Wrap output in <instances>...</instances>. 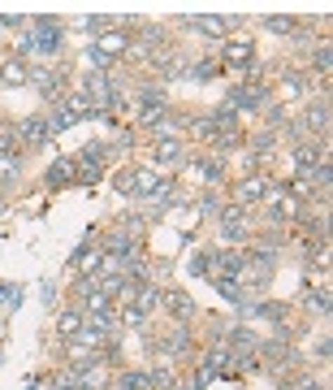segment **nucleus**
<instances>
[{"label":"nucleus","mask_w":333,"mask_h":390,"mask_svg":"<svg viewBox=\"0 0 333 390\" xmlns=\"http://www.w3.org/2000/svg\"><path fill=\"white\" fill-rule=\"evenodd\" d=\"M74 122H79V117H74V113L65 109V104H61V109H57V117H48V126H53V135H61V130H69Z\"/></svg>","instance_id":"c756f323"},{"label":"nucleus","mask_w":333,"mask_h":390,"mask_svg":"<svg viewBox=\"0 0 333 390\" xmlns=\"http://www.w3.org/2000/svg\"><path fill=\"white\" fill-rule=\"evenodd\" d=\"M195 169L208 178V182H221V165H217V161H195Z\"/></svg>","instance_id":"c9c22d12"},{"label":"nucleus","mask_w":333,"mask_h":390,"mask_svg":"<svg viewBox=\"0 0 333 390\" xmlns=\"http://www.w3.org/2000/svg\"><path fill=\"white\" fill-rule=\"evenodd\" d=\"M100 260H104V252L79 247V256H74V269H79V278H95V273H100Z\"/></svg>","instance_id":"ddd939ff"},{"label":"nucleus","mask_w":333,"mask_h":390,"mask_svg":"<svg viewBox=\"0 0 333 390\" xmlns=\"http://www.w3.org/2000/svg\"><path fill=\"white\" fill-rule=\"evenodd\" d=\"M221 61H225L229 70H247V65L255 61V48L243 44V39H238V44H225V48H221Z\"/></svg>","instance_id":"0eeeda50"},{"label":"nucleus","mask_w":333,"mask_h":390,"mask_svg":"<svg viewBox=\"0 0 333 390\" xmlns=\"http://www.w3.org/2000/svg\"><path fill=\"white\" fill-rule=\"evenodd\" d=\"M0 78H5L9 87H22L31 78V70H27V61H5V70H0Z\"/></svg>","instance_id":"6ab92c4d"},{"label":"nucleus","mask_w":333,"mask_h":390,"mask_svg":"<svg viewBox=\"0 0 333 390\" xmlns=\"http://www.w3.org/2000/svg\"><path fill=\"white\" fill-rule=\"evenodd\" d=\"M316 70H320V78H329V70H333V52H329V44L316 48Z\"/></svg>","instance_id":"2f4dec72"},{"label":"nucleus","mask_w":333,"mask_h":390,"mask_svg":"<svg viewBox=\"0 0 333 390\" xmlns=\"http://www.w3.org/2000/svg\"><path fill=\"white\" fill-rule=\"evenodd\" d=\"M225 109L229 113H260L264 109V87H234L229 91V100H225Z\"/></svg>","instance_id":"7ed1b4c3"},{"label":"nucleus","mask_w":333,"mask_h":390,"mask_svg":"<svg viewBox=\"0 0 333 390\" xmlns=\"http://www.w3.org/2000/svg\"><path fill=\"white\" fill-rule=\"evenodd\" d=\"M125 48H130V39H125L121 26H117V31H113V26H104V31L95 35V44H91V61L95 65H109L113 57H125Z\"/></svg>","instance_id":"f03ea898"},{"label":"nucleus","mask_w":333,"mask_h":390,"mask_svg":"<svg viewBox=\"0 0 333 390\" xmlns=\"http://www.w3.org/2000/svg\"><path fill=\"white\" fill-rule=\"evenodd\" d=\"M104 156H109V148L100 143V139H91V143L83 148V161H91V165H104Z\"/></svg>","instance_id":"7c9ffc66"},{"label":"nucleus","mask_w":333,"mask_h":390,"mask_svg":"<svg viewBox=\"0 0 333 390\" xmlns=\"http://www.w3.org/2000/svg\"><path fill=\"white\" fill-rule=\"evenodd\" d=\"M57 48H61V22H53V18H39L31 26V35H22V44H18V52H39V57H53Z\"/></svg>","instance_id":"f257e3e1"},{"label":"nucleus","mask_w":333,"mask_h":390,"mask_svg":"<svg viewBox=\"0 0 333 390\" xmlns=\"http://www.w3.org/2000/svg\"><path fill=\"white\" fill-rule=\"evenodd\" d=\"M121 321H125V325H135V330H139V325H147V317H143V312H139L135 304H130V308L121 312Z\"/></svg>","instance_id":"4c0bfd02"},{"label":"nucleus","mask_w":333,"mask_h":390,"mask_svg":"<svg viewBox=\"0 0 333 390\" xmlns=\"http://www.w3.org/2000/svg\"><path fill=\"white\" fill-rule=\"evenodd\" d=\"M217 291H221L229 304H243V286H238V278H217Z\"/></svg>","instance_id":"cd10ccee"},{"label":"nucleus","mask_w":333,"mask_h":390,"mask_svg":"<svg viewBox=\"0 0 333 390\" xmlns=\"http://www.w3.org/2000/svg\"><path fill=\"white\" fill-rule=\"evenodd\" d=\"M121 390H156V386H151V373L147 369H139V373H125L121 377Z\"/></svg>","instance_id":"bb28decb"},{"label":"nucleus","mask_w":333,"mask_h":390,"mask_svg":"<svg viewBox=\"0 0 333 390\" xmlns=\"http://www.w3.org/2000/svg\"><path fill=\"white\" fill-rule=\"evenodd\" d=\"M5 178H18V161H13V156H0V182H5Z\"/></svg>","instance_id":"a19ab883"},{"label":"nucleus","mask_w":333,"mask_h":390,"mask_svg":"<svg viewBox=\"0 0 333 390\" xmlns=\"http://www.w3.org/2000/svg\"><path fill=\"white\" fill-rule=\"evenodd\" d=\"M251 317H286V304H255Z\"/></svg>","instance_id":"72a5a7b5"},{"label":"nucleus","mask_w":333,"mask_h":390,"mask_svg":"<svg viewBox=\"0 0 333 390\" xmlns=\"http://www.w3.org/2000/svg\"><path fill=\"white\" fill-rule=\"evenodd\" d=\"M294 161H299V169H316L325 161V148L320 143H299L294 148Z\"/></svg>","instance_id":"f3484780"},{"label":"nucleus","mask_w":333,"mask_h":390,"mask_svg":"<svg viewBox=\"0 0 333 390\" xmlns=\"http://www.w3.org/2000/svg\"><path fill=\"white\" fill-rule=\"evenodd\" d=\"M156 161L161 165H182L186 152H182V143H177V139H156Z\"/></svg>","instance_id":"2eb2a0df"},{"label":"nucleus","mask_w":333,"mask_h":390,"mask_svg":"<svg viewBox=\"0 0 333 390\" xmlns=\"http://www.w3.org/2000/svg\"><path fill=\"white\" fill-rule=\"evenodd\" d=\"M65 109H69L74 117H79V122H83V117H95V109H91V100H87L83 91H79V96H69V100H65Z\"/></svg>","instance_id":"393cba45"},{"label":"nucleus","mask_w":333,"mask_h":390,"mask_svg":"<svg viewBox=\"0 0 333 390\" xmlns=\"http://www.w3.org/2000/svg\"><path fill=\"white\" fill-rule=\"evenodd\" d=\"M307 308L329 317V286H312V291H307Z\"/></svg>","instance_id":"5701e85b"},{"label":"nucleus","mask_w":333,"mask_h":390,"mask_svg":"<svg viewBox=\"0 0 333 390\" xmlns=\"http://www.w3.org/2000/svg\"><path fill=\"white\" fill-rule=\"evenodd\" d=\"M31 78H35V87H39V96H43V100H61V96H65V74H61V70L31 74Z\"/></svg>","instance_id":"6e6552de"},{"label":"nucleus","mask_w":333,"mask_h":390,"mask_svg":"<svg viewBox=\"0 0 333 390\" xmlns=\"http://www.w3.org/2000/svg\"><path fill=\"white\" fill-rule=\"evenodd\" d=\"M294 18H269V31H277V35H294Z\"/></svg>","instance_id":"f704fd0d"},{"label":"nucleus","mask_w":333,"mask_h":390,"mask_svg":"<svg viewBox=\"0 0 333 390\" xmlns=\"http://www.w3.org/2000/svg\"><path fill=\"white\" fill-rule=\"evenodd\" d=\"M83 308H69V312H61V317H57V334L65 338V343H74V338H79V330H83Z\"/></svg>","instance_id":"9b49d317"},{"label":"nucleus","mask_w":333,"mask_h":390,"mask_svg":"<svg viewBox=\"0 0 333 390\" xmlns=\"http://www.w3.org/2000/svg\"><path fill=\"white\" fill-rule=\"evenodd\" d=\"M212 70H217L212 61H199V65L191 70V78H195V83H208V78H212Z\"/></svg>","instance_id":"58836bf2"},{"label":"nucleus","mask_w":333,"mask_h":390,"mask_svg":"<svg viewBox=\"0 0 333 390\" xmlns=\"http://www.w3.org/2000/svg\"><path fill=\"white\" fill-rule=\"evenodd\" d=\"M217 382V364L208 360V356H203V364H199V373H195V390H208Z\"/></svg>","instance_id":"c85d7f7f"},{"label":"nucleus","mask_w":333,"mask_h":390,"mask_svg":"<svg viewBox=\"0 0 333 390\" xmlns=\"http://www.w3.org/2000/svg\"><path fill=\"white\" fill-rule=\"evenodd\" d=\"M221 234H225V239H234V243L251 234V230H247V213H243L238 204H234V208H225V213H221Z\"/></svg>","instance_id":"39448f33"},{"label":"nucleus","mask_w":333,"mask_h":390,"mask_svg":"<svg viewBox=\"0 0 333 390\" xmlns=\"http://www.w3.org/2000/svg\"><path fill=\"white\" fill-rule=\"evenodd\" d=\"M48 182H53V187H69V182H79V165L61 156V161L48 165Z\"/></svg>","instance_id":"f8f14e48"},{"label":"nucleus","mask_w":333,"mask_h":390,"mask_svg":"<svg viewBox=\"0 0 333 390\" xmlns=\"http://www.w3.org/2000/svg\"><path fill=\"white\" fill-rule=\"evenodd\" d=\"M151 386H161V390H173V373H169V369H156V373H151Z\"/></svg>","instance_id":"79ce46f5"},{"label":"nucleus","mask_w":333,"mask_h":390,"mask_svg":"<svg viewBox=\"0 0 333 390\" xmlns=\"http://www.w3.org/2000/svg\"><path fill=\"white\" fill-rule=\"evenodd\" d=\"M0 356H5V347H0Z\"/></svg>","instance_id":"c03bdc74"},{"label":"nucleus","mask_w":333,"mask_h":390,"mask_svg":"<svg viewBox=\"0 0 333 390\" xmlns=\"http://www.w3.org/2000/svg\"><path fill=\"white\" fill-rule=\"evenodd\" d=\"M191 26L203 31V35H212V39H221L229 26H234V18H191Z\"/></svg>","instance_id":"dca6fc26"},{"label":"nucleus","mask_w":333,"mask_h":390,"mask_svg":"<svg viewBox=\"0 0 333 390\" xmlns=\"http://www.w3.org/2000/svg\"><path fill=\"white\" fill-rule=\"evenodd\" d=\"M0 338H5V317H0Z\"/></svg>","instance_id":"37998d69"},{"label":"nucleus","mask_w":333,"mask_h":390,"mask_svg":"<svg viewBox=\"0 0 333 390\" xmlns=\"http://www.w3.org/2000/svg\"><path fill=\"white\" fill-rule=\"evenodd\" d=\"M113 187H117L121 195H135V178H130V174H117V178H113Z\"/></svg>","instance_id":"ea45409f"},{"label":"nucleus","mask_w":333,"mask_h":390,"mask_svg":"<svg viewBox=\"0 0 333 390\" xmlns=\"http://www.w3.org/2000/svg\"><path fill=\"white\" fill-rule=\"evenodd\" d=\"M264 191H269V178L251 174V178H243L238 187H234V200H238V208H247V204H260V200H264Z\"/></svg>","instance_id":"20e7f679"},{"label":"nucleus","mask_w":333,"mask_h":390,"mask_svg":"<svg viewBox=\"0 0 333 390\" xmlns=\"http://www.w3.org/2000/svg\"><path fill=\"white\" fill-rule=\"evenodd\" d=\"M161 304L173 312L177 321H186V317H195V299L186 295V291H161Z\"/></svg>","instance_id":"1a4fd4ad"},{"label":"nucleus","mask_w":333,"mask_h":390,"mask_svg":"<svg viewBox=\"0 0 333 390\" xmlns=\"http://www.w3.org/2000/svg\"><path fill=\"white\" fill-rule=\"evenodd\" d=\"M307 126H312L316 135H329V104H325V100L307 109Z\"/></svg>","instance_id":"aec40b11"},{"label":"nucleus","mask_w":333,"mask_h":390,"mask_svg":"<svg viewBox=\"0 0 333 390\" xmlns=\"http://www.w3.org/2000/svg\"><path fill=\"white\" fill-rule=\"evenodd\" d=\"M130 178H135V195H143V200H151L161 191V182H165L161 174H151V169H135Z\"/></svg>","instance_id":"4468645a"},{"label":"nucleus","mask_w":333,"mask_h":390,"mask_svg":"<svg viewBox=\"0 0 333 390\" xmlns=\"http://www.w3.org/2000/svg\"><path fill=\"white\" fill-rule=\"evenodd\" d=\"M18 130H22V139H27L31 148H43L48 139H53V126H48V117H27Z\"/></svg>","instance_id":"423d86ee"},{"label":"nucleus","mask_w":333,"mask_h":390,"mask_svg":"<svg viewBox=\"0 0 333 390\" xmlns=\"http://www.w3.org/2000/svg\"><path fill=\"white\" fill-rule=\"evenodd\" d=\"M182 130H191L195 139H212V135H217V126H212V117H191V122H186Z\"/></svg>","instance_id":"a878e982"},{"label":"nucleus","mask_w":333,"mask_h":390,"mask_svg":"<svg viewBox=\"0 0 333 390\" xmlns=\"http://www.w3.org/2000/svg\"><path fill=\"white\" fill-rule=\"evenodd\" d=\"M74 377H79V390H100L104 386V364H95L87 373H74Z\"/></svg>","instance_id":"b1692460"},{"label":"nucleus","mask_w":333,"mask_h":390,"mask_svg":"<svg viewBox=\"0 0 333 390\" xmlns=\"http://www.w3.org/2000/svg\"><path fill=\"white\" fill-rule=\"evenodd\" d=\"M299 91H303V83H299L294 74H286V83H281V96H286V100H299Z\"/></svg>","instance_id":"e433bc0d"},{"label":"nucleus","mask_w":333,"mask_h":390,"mask_svg":"<svg viewBox=\"0 0 333 390\" xmlns=\"http://www.w3.org/2000/svg\"><path fill=\"white\" fill-rule=\"evenodd\" d=\"M109 308H113V295L109 291H91L83 299V317H95V312H109Z\"/></svg>","instance_id":"a211bd4d"},{"label":"nucleus","mask_w":333,"mask_h":390,"mask_svg":"<svg viewBox=\"0 0 333 390\" xmlns=\"http://www.w3.org/2000/svg\"><path fill=\"white\" fill-rule=\"evenodd\" d=\"M74 165H79V178H87V182H100V178H104V169H100V165H91V161H83V156H79Z\"/></svg>","instance_id":"473e14b6"},{"label":"nucleus","mask_w":333,"mask_h":390,"mask_svg":"<svg viewBox=\"0 0 333 390\" xmlns=\"http://www.w3.org/2000/svg\"><path fill=\"white\" fill-rule=\"evenodd\" d=\"M156 304H161V291H156V286H151V282H147V286H139V295H135V308L143 312V317H147V312L156 308Z\"/></svg>","instance_id":"412c9836"},{"label":"nucleus","mask_w":333,"mask_h":390,"mask_svg":"<svg viewBox=\"0 0 333 390\" xmlns=\"http://www.w3.org/2000/svg\"><path fill=\"white\" fill-rule=\"evenodd\" d=\"M109 356H100V351H87V347H79V343H69V373H87V369H95V364H104Z\"/></svg>","instance_id":"9d476101"},{"label":"nucleus","mask_w":333,"mask_h":390,"mask_svg":"<svg viewBox=\"0 0 333 390\" xmlns=\"http://www.w3.org/2000/svg\"><path fill=\"white\" fill-rule=\"evenodd\" d=\"M0 308H22V286L18 282H0Z\"/></svg>","instance_id":"4be33fe9"}]
</instances>
